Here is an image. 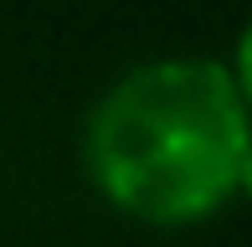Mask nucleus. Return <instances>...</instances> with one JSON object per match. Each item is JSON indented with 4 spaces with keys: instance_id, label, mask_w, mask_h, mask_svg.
<instances>
[{
    "instance_id": "f257e3e1",
    "label": "nucleus",
    "mask_w": 252,
    "mask_h": 247,
    "mask_svg": "<svg viewBox=\"0 0 252 247\" xmlns=\"http://www.w3.org/2000/svg\"><path fill=\"white\" fill-rule=\"evenodd\" d=\"M247 144L252 114L221 57H144L88 108L83 175L124 221L186 232L237 201Z\"/></svg>"
},
{
    "instance_id": "f03ea898",
    "label": "nucleus",
    "mask_w": 252,
    "mask_h": 247,
    "mask_svg": "<svg viewBox=\"0 0 252 247\" xmlns=\"http://www.w3.org/2000/svg\"><path fill=\"white\" fill-rule=\"evenodd\" d=\"M226 72H232V88H237V98H242V103H247V114H252V16L242 21V31H237V41H232Z\"/></svg>"
},
{
    "instance_id": "7ed1b4c3",
    "label": "nucleus",
    "mask_w": 252,
    "mask_h": 247,
    "mask_svg": "<svg viewBox=\"0 0 252 247\" xmlns=\"http://www.w3.org/2000/svg\"><path fill=\"white\" fill-rule=\"evenodd\" d=\"M237 196L252 206V144H247V154H242V170H237Z\"/></svg>"
}]
</instances>
